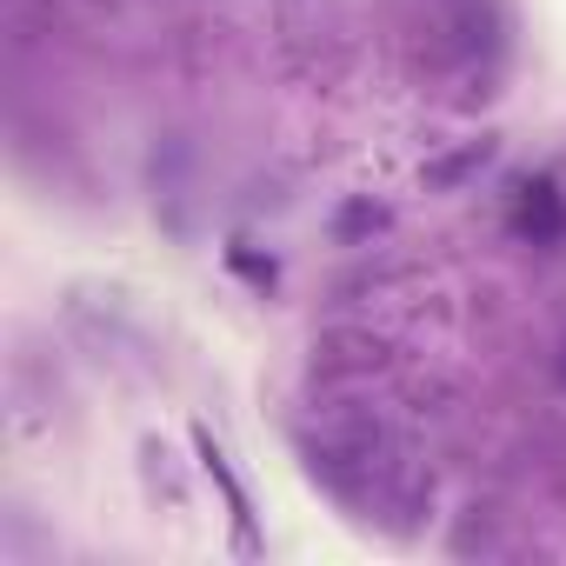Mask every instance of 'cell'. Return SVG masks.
Returning a JSON list of instances; mask_svg holds the SVG:
<instances>
[{
  "instance_id": "5",
  "label": "cell",
  "mask_w": 566,
  "mask_h": 566,
  "mask_svg": "<svg viewBox=\"0 0 566 566\" xmlns=\"http://www.w3.org/2000/svg\"><path fill=\"white\" fill-rule=\"evenodd\" d=\"M553 380L566 387V340H559V354H553Z\"/></svg>"
},
{
  "instance_id": "1",
  "label": "cell",
  "mask_w": 566,
  "mask_h": 566,
  "mask_svg": "<svg viewBox=\"0 0 566 566\" xmlns=\"http://www.w3.org/2000/svg\"><path fill=\"white\" fill-rule=\"evenodd\" d=\"M301 460L307 473L360 506L367 520H387L394 533H413V520L433 506V473L400 447V433L374 413H354V407H334L321 420L301 427Z\"/></svg>"
},
{
  "instance_id": "2",
  "label": "cell",
  "mask_w": 566,
  "mask_h": 566,
  "mask_svg": "<svg viewBox=\"0 0 566 566\" xmlns=\"http://www.w3.org/2000/svg\"><path fill=\"white\" fill-rule=\"evenodd\" d=\"M427 28H433V48L460 67H480L500 54V14L493 0H427Z\"/></svg>"
},
{
  "instance_id": "3",
  "label": "cell",
  "mask_w": 566,
  "mask_h": 566,
  "mask_svg": "<svg viewBox=\"0 0 566 566\" xmlns=\"http://www.w3.org/2000/svg\"><path fill=\"white\" fill-rule=\"evenodd\" d=\"M513 233L520 240H533V247H553L559 233H566V207H559V187L553 180H520L513 187Z\"/></svg>"
},
{
  "instance_id": "4",
  "label": "cell",
  "mask_w": 566,
  "mask_h": 566,
  "mask_svg": "<svg viewBox=\"0 0 566 566\" xmlns=\"http://www.w3.org/2000/svg\"><path fill=\"white\" fill-rule=\"evenodd\" d=\"M486 160H493V134H480V140H467V147H460V154H447V160H427V174H420V180L447 193V187H460V180H473V174H480Z\"/></svg>"
}]
</instances>
